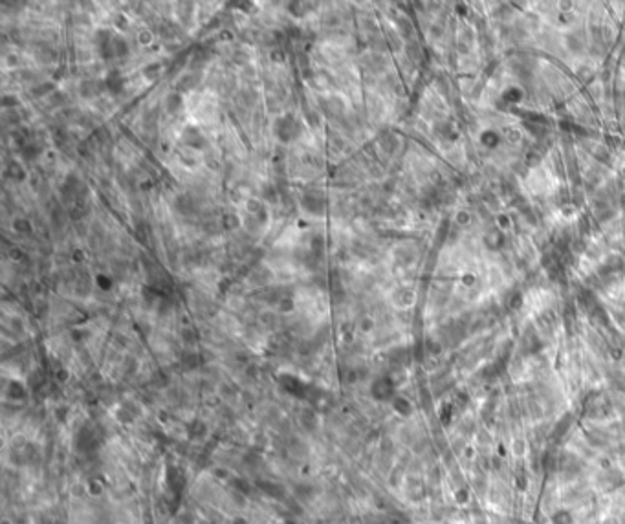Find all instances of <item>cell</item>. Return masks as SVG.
Masks as SVG:
<instances>
[{"instance_id":"8fae6325","label":"cell","mask_w":625,"mask_h":524,"mask_svg":"<svg viewBox=\"0 0 625 524\" xmlns=\"http://www.w3.org/2000/svg\"><path fill=\"white\" fill-rule=\"evenodd\" d=\"M197 82H198L197 73H185V75H182V77L178 79V82L174 85V90L178 92V94L180 92H187V90H191V88L197 87Z\"/></svg>"},{"instance_id":"ac0fdd59","label":"cell","mask_w":625,"mask_h":524,"mask_svg":"<svg viewBox=\"0 0 625 524\" xmlns=\"http://www.w3.org/2000/svg\"><path fill=\"white\" fill-rule=\"evenodd\" d=\"M8 394H9V398H13V400H24V398H26V391H24V387L18 381L9 383Z\"/></svg>"},{"instance_id":"5bb4252c","label":"cell","mask_w":625,"mask_h":524,"mask_svg":"<svg viewBox=\"0 0 625 524\" xmlns=\"http://www.w3.org/2000/svg\"><path fill=\"white\" fill-rule=\"evenodd\" d=\"M85 214H88V204L85 202V198H79V200L72 202V205H70V216L79 220V218H83Z\"/></svg>"},{"instance_id":"484cf974","label":"cell","mask_w":625,"mask_h":524,"mask_svg":"<svg viewBox=\"0 0 625 524\" xmlns=\"http://www.w3.org/2000/svg\"><path fill=\"white\" fill-rule=\"evenodd\" d=\"M152 41V35L149 32H142L140 33V42H142V44H149V42Z\"/></svg>"},{"instance_id":"8992f818","label":"cell","mask_w":625,"mask_h":524,"mask_svg":"<svg viewBox=\"0 0 625 524\" xmlns=\"http://www.w3.org/2000/svg\"><path fill=\"white\" fill-rule=\"evenodd\" d=\"M103 81H105V90L110 92L112 96H121V94H123L125 77H123V73H121V72H118V70H110Z\"/></svg>"},{"instance_id":"d4e9b609","label":"cell","mask_w":625,"mask_h":524,"mask_svg":"<svg viewBox=\"0 0 625 524\" xmlns=\"http://www.w3.org/2000/svg\"><path fill=\"white\" fill-rule=\"evenodd\" d=\"M303 422H305V425H308V422H310L312 425H315V424H317V418H315V415L312 412V410H305V415H303Z\"/></svg>"},{"instance_id":"52a82bcc","label":"cell","mask_w":625,"mask_h":524,"mask_svg":"<svg viewBox=\"0 0 625 524\" xmlns=\"http://www.w3.org/2000/svg\"><path fill=\"white\" fill-rule=\"evenodd\" d=\"M105 88V81H97V79H87V81L81 82V87H79V92H81L83 97H87V99H92V97H97L103 92Z\"/></svg>"},{"instance_id":"cb8c5ba5","label":"cell","mask_w":625,"mask_h":524,"mask_svg":"<svg viewBox=\"0 0 625 524\" xmlns=\"http://www.w3.org/2000/svg\"><path fill=\"white\" fill-rule=\"evenodd\" d=\"M18 105V101L15 96H4L2 97V108H15Z\"/></svg>"},{"instance_id":"ba28073f","label":"cell","mask_w":625,"mask_h":524,"mask_svg":"<svg viewBox=\"0 0 625 524\" xmlns=\"http://www.w3.org/2000/svg\"><path fill=\"white\" fill-rule=\"evenodd\" d=\"M370 391H372V396H374L376 400H387V398L391 396L393 387H391V381H389V379H376V381L372 383Z\"/></svg>"},{"instance_id":"277c9868","label":"cell","mask_w":625,"mask_h":524,"mask_svg":"<svg viewBox=\"0 0 625 524\" xmlns=\"http://www.w3.org/2000/svg\"><path fill=\"white\" fill-rule=\"evenodd\" d=\"M182 142L187 147H191V149H195V151H204V149H207L206 136H204L200 128L195 127V125H187V127L183 128Z\"/></svg>"},{"instance_id":"30bf717a","label":"cell","mask_w":625,"mask_h":524,"mask_svg":"<svg viewBox=\"0 0 625 524\" xmlns=\"http://www.w3.org/2000/svg\"><path fill=\"white\" fill-rule=\"evenodd\" d=\"M174 207L178 211L180 214L183 216H189V214L195 213V204H193V198H189L187 195H180L174 202Z\"/></svg>"},{"instance_id":"e0dca14e","label":"cell","mask_w":625,"mask_h":524,"mask_svg":"<svg viewBox=\"0 0 625 524\" xmlns=\"http://www.w3.org/2000/svg\"><path fill=\"white\" fill-rule=\"evenodd\" d=\"M13 229L20 235H30L32 233V222L28 218H15L13 220Z\"/></svg>"},{"instance_id":"9c48e42d","label":"cell","mask_w":625,"mask_h":524,"mask_svg":"<svg viewBox=\"0 0 625 524\" xmlns=\"http://www.w3.org/2000/svg\"><path fill=\"white\" fill-rule=\"evenodd\" d=\"M182 105H183V97L178 92H173V94H169V96L165 97V110H167V114H178Z\"/></svg>"},{"instance_id":"6da1fadb","label":"cell","mask_w":625,"mask_h":524,"mask_svg":"<svg viewBox=\"0 0 625 524\" xmlns=\"http://www.w3.org/2000/svg\"><path fill=\"white\" fill-rule=\"evenodd\" d=\"M303 125L293 114H283L274 121V136L281 143H292L301 136Z\"/></svg>"},{"instance_id":"4fadbf2b","label":"cell","mask_w":625,"mask_h":524,"mask_svg":"<svg viewBox=\"0 0 625 524\" xmlns=\"http://www.w3.org/2000/svg\"><path fill=\"white\" fill-rule=\"evenodd\" d=\"M130 51V46L121 35H116L112 41V57H127Z\"/></svg>"},{"instance_id":"3957f363","label":"cell","mask_w":625,"mask_h":524,"mask_svg":"<svg viewBox=\"0 0 625 524\" xmlns=\"http://www.w3.org/2000/svg\"><path fill=\"white\" fill-rule=\"evenodd\" d=\"M301 205L306 213L314 214V216H321L324 213V195L317 189H310L306 191L301 198Z\"/></svg>"},{"instance_id":"7a4b0ae2","label":"cell","mask_w":625,"mask_h":524,"mask_svg":"<svg viewBox=\"0 0 625 524\" xmlns=\"http://www.w3.org/2000/svg\"><path fill=\"white\" fill-rule=\"evenodd\" d=\"M246 209H248V218L242 224L248 228V231L259 233L260 229L266 226V222H268V211H266L264 204L260 200H248Z\"/></svg>"},{"instance_id":"2e32d148","label":"cell","mask_w":625,"mask_h":524,"mask_svg":"<svg viewBox=\"0 0 625 524\" xmlns=\"http://www.w3.org/2000/svg\"><path fill=\"white\" fill-rule=\"evenodd\" d=\"M160 73H161V64L160 63H151V64H147L145 68H143V75H145L149 81L158 79V77H160Z\"/></svg>"},{"instance_id":"7402d4cb","label":"cell","mask_w":625,"mask_h":524,"mask_svg":"<svg viewBox=\"0 0 625 524\" xmlns=\"http://www.w3.org/2000/svg\"><path fill=\"white\" fill-rule=\"evenodd\" d=\"M279 310H281V312L293 310V299H292V297L286 295V297H283V299L279 297Z\"/></svg>"},{"instance_id":"5b68a950","label":"cell","mask_w":625,"mask_h":524,"mask_svg":"<svg viewBox=\"0 0 625 524\" xmlns=\"http://www.w3.org/2000/svg\"><path fill=\"white\" fill-rule=\"evenodd\" d=\"M114 32L112 30H99L96 33V44H97V50H99L101 57H105V59H112V41H114Z\"/></svg>"},{"instance_id":"7c38bea8","label":"cell","mask_w":625,"mask_h":524,"mask_svg":"<svg viewBox=\"0 0 625 524\" xmlns=\"http://www.w3.org/2000/svg\"><path fill=\"white\" fill-rule=\"evenodd\" d=\"M6 176L9 180H13V182L20 183L26 180V171L22 169V165L18 163V161H9L8 169H6Z\"/></svg>"},{"instance_id":"d6986e66","label":"cell","mask_w":625,"mask_h":524,"mask_svg":"<svg viewBox=\"0 0 625 524\" xmlns=\"http://www.w3.org/2000/svg\"><path fill=\"white\" fill-rule=\"evenodd\" d=\"M204 433H206V425L202 424L200 420H197V422H193V425H189V434H191L193 438L202 436Z\"/></svg>"},{"instance_id":"4316f807","label":"cell","mask_w":625,"mask_h":524,"mask_svg":"<svg viewBox=\"0 0 625 524\" xmlns=\"http://www.w3.org/2000/svg\"><path fill=\"white\" fill-rule=\"evenodd\" d=\"M97 283H99V286H105V290H108L110 281L106 277H99V279H97Z\"/></svg>"},{"instance_id":"44dd1931","label":"cell","mask_w":625,"mask_h":524,"mask_svg":"<svg viewBox=\"0 0 625 524\" xmlns=\"http://www.w3.org/2000/svg\"><path fill=\"white\" fill-rule=\"evenodd\" d=\"M323 244H324V240L321 235L314 237V240H312V253H314L315 257H321V253H323Z\"/></svg>"},{"instance_id":"ffe728a7","label":"cell","mask_w":625,"mask_h":524,"mask_svg":"<svg viewBox=\"0 0 625 524\" xmlns=\"http://www.w3.org/2000/svg\"><path fill=\"white\" fill-rule=\"evenodd\" d=\"M51 90H53V82H46V85H39L37 88H33L32 94L35 97H42V96H48Z\"/></svg>"},{"instance_id":"603a6c76","label":"cell","mask_w":625,"mask_h":524,"mask_svg":"<svg viewBox=\"0 0 625 524\" xmlns=\"http://www.w3.org/2000/svg\"><path fill=\"white\" fill-rule=\"evenodd\" d=\"M183 367L185 369H197L198 367V355L197 354H187L183 357Z\"/></svg>"},{"instance_id":"9a60e30c","label":"cell","mask_w":625,"mask_h":524,"mask_svg":"<svg viewBox=\"0 0 625 524\" xmlns=\"http://www.w3.org/2000/svg\"><path fill=\"white\" fill-rule=\"evenodd\" d=\"M220 224H222V228L226 231H233V229H237L240 226L242 220L235 213H224L222 218H220Z\"/></svg>"}]
</instances>
